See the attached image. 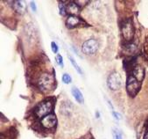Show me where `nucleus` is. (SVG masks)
<instances>
[{
  "label": "nucleus",
  "instance_id": "7",
  "mask_svg": "<svg viewBox=\"0 0 148 139\" xmlns=\"http://www.w3.org/2000/svg\"><path fill=\"white\" fill-rule=\"evenodd\" d=\"M41 124L46 129H53L57 124V118L53 114H50L41 119Z\"/></svg>",
  "mask_w": 148,
  "mask_h": 139
},
{
  "label": "nucleus",
  "instance_id": "6",
  "mask_svg": "<svg viewBox=\"0 0 148 139\" xmlns=\"http://www.w3.org/2000/svg\"><path fill=\"white\" fill-rule=\"evenodd\" d=\"M99 44L98 41L95 39H90L86 41L83 44H82V52L85 55H91L97 53V49H98Z\"/></svg>",
  "mask_w": 148,
  "mask_h": 139
},
{
  "label": "nucleus",
  "instance_id": "11",
  "mask_svg": "<svg viewBox=\"0 0 148 139\" xmlns=\"http://www.w3.org/2000/svg\"><path fill=\"white\" fill-rule=\"evenodd\" d=\"M71 93H72V95L74 96V98L76 100L77 102H79L80 104H83V103H84L83 95H82V93L80 92L79 89H77L76 87H73L72 90H71Z\"/></svg>",
  "mask_w": 148,
  "mask_h": 139
},
{
  "label": "nucleus",
  "instance_id": "9",
  "mask_svg": "<svg viewBox=\"0 0 148 139\" xmlns=\"http://www.w3.org/2000/svg\"><path fill=\"white\" fill-rule=\"evenodd\" d=\"M66 11L70 16H76L80 12V7L75 2H71L66 6Z\"/></svg>",
  "mask_w": 148,
  "mask_h": 139
},
{
  "label": "nucleus",
  "instance_id": "14",
  "mask_svg": "<svg viewBox=\"0 0 148 139\" xmlns=\"http://www.w3.org/2000/svg\"><path fill=\"white\" fill-rule=\"evenodd\" d=\"M69 60H70V63L72 64V65L75 67V69L77 71V72L79 73V74H82V70H81V68H80V66L77 64V63L75 61V59L72 57H70V55H69Z\"/></svg>",
  "mask_w": 148,
  "mask_h": 139
},
{
  "label": "nucleus",
  "instance_id": "5",
  "mask_svg": "<svg viewBox=\"0 0 148 139\" xmlns=\"http://www.w3.org/2000/svg\"><path fill=\"white\" fill-rule=\"evenodd\" d=\"M108 87L112 91L119 90L122 86V78L119 73L117 72H112L109 77L107 80Z\"/></svg>",
  "mask_w": 148,
  "mask_h": 139
},
{
  "label": "nucleus",
  "instance_id": "1",
  "mask_svg": "<svg viewBox=\"0 0 148 139\" xmlns=\"http://www.w3.org/2000/svg\"><path fill=\"white\" fill-rule=\"evenodd\" d=\"M54 77L49 73H42L38 78V86L43 93H48L53 90L54 86Z\"/></svg>",
  "mask_w": 148,
  "mask_h": 139
},
{
  "label": "nucleus",
  "instance_id": "18",
  "mask_svg": "<svg viewBox=\"0 0 148 139\" xmlns=\"http://www.w3.org/2000/svg\"><path fill=\"white\" fill-rule=\"evenodd\" d=\"M113 138L114 139H123L122 135L117 130H113Z\"/></svg>",
  "mask_w": 148,
  "mask_h": 139
},
{
  "label": "nucleus",
  "instance_id": "17",
  "mask_svg": "<svg viewBox=\"0 0 148 139\" xmlns=\"http://www.w3.org/2000/svg\"><path fill=\"white\" fill-rule=\"evenodd\" d=\"M56 61H57V63H58V64L60 65L61 67H63V59H62V57L60 55V54H58L57 55H56Z\"/></svg>",
  "mask_w": 148,
  "mask_h": 139
},
{
  "label": "nucleus",
  "instance_id": "10",
  "mask_svg": "<svg viewBox=\"0 0 148 139\" xmlns=\"http://www.w3.org/2000/svg\"><path fill=\"white\" fill-rule=\"evenodd\" d=\"M81 23H82V20L77 16H69L66 21V25L69 28H73V27L76 26L77 25Z\"/></svg>",
  "mask_w": 148,
  "mask_h": 139
},
{
  "label": "nucleus",
  "instance_id": "22",
  "mask_svg": "<svg viewBox=\"0 0 148 139\" xmlns=\"http://www.w3.org/2000/svg\"><path fill=\"white\" fill-rule=\"evenodd\" d=\"M143 139H148V131L145 132V134L144 135V138Z\"/></svg>",
  "mask_w": 148,
  "mask_h": 139
},
{
  "label": "nucleus",
  "instance_id": "15",
  "mask_svg": "<svg viewBox=\"0 0 148 139\" xmlns=\"http://www.w3.org/2000/svg\"><path fill=\"white\" fill-rule=\"evenodd\" d=\"M62 81H63V83H65V84H70V83L72 82V78H71L70 75L65 73L62 76Z\"/></svg>",
  "mask_w": 148,
  "mask_h": 139
},
{
  "label": "nucleus",
  "instance_id": "3",
  "mask_svg": "<svg viewBox=\"0 0 148 139\" xmlns=\"http://www.w3.org/2000/svg\"><path fill=\"white\" fill-rule=\"evenodd\" d=\"M141 87V83L138 82L133 76H128L126 81V91L129 96L135 97Z\"/></svg>",
  "mask_w": 148,
  "mask_h": 139
},
{
  "label": "nucleus",
  "instance_id": "20",
  "mask_svg": "<svg viewBox=\"0 0 148 139\" xmlns=\"http://www.w3.org/2000/svg\"><path fill=\"white\" fill-rule=\"evenodd\" d=\"M112 115H113V116H114V118L115 119H116V120H121L122 119V117H121V115L120 114H118V113H116V112H112Z\"/></svg>",
  "mask_w": 148,
  "mask_h": 139
},
{
  "label": "nucleus",
  "instance_id": "2",
  "mask_svg": "<svg viewBox=\"0 0 148 139\" xmlns=\"http://www.w3.org/2000/svg\"><path fill=\"white\" fill-rule=\"evenodd\" d=\"M53 110V102L49 100H44L40 102L37 106L34 108V115L42 119L45 116L51 114Z\"/></svg>",
  "mask_w": 148,
  "mask_h": 139
},
{
  "label": "nucleus",
  "instance_id": "8",
  "mask_svg": "<svg viewBox=\"0 0 148 139\" xmlns=\"http://www.w3.org/2000/svg\"><path fill=\"white\" fill-rule=\"evenodd\" d=\"M132 76L138 81V82H142L144 80V77H145V69L143 66L139 65V64H136L133 69L132 70Z\"/></svg>",
  "mask_w": 148,
  "mask_h": 139
},
{
  "label": "nucleus",
  "instance_id": "13",
  "mask_svg": "<svg viewBox=\"0 0 148 139\" xmlns=\"http://www.w3.org/2000/svg\"><path fill=\"white\" fill-rule=\"evenodd\" d=\"M125 47V49L129 53V54H132V53H135L136 50H137V46L133 43H128L126 45L124 46Z\"/></svg>",
  "mask_w": 148,
  "mask_h": 139
},
{
  "label": "nucleus",
  "instance_id": "19",
  "mask_svg": "<svg viewBox=\"0 0 148 139\" xmlns=\"http://www.w3.org/2000/svg\"><path fill=\"white\" fill-rule=\"evenodd\" d=\"M51 48H52V51L53 52V53H57L58 52V46H57V44L55 43V42H52L51 43Z\"/></svg>",
  "mask_w": 148,
  "mask_h": 139
},
{
  "label": "nucleus",
  "instance_id": "21",
  "mask_svg": "<svg viewBox=\"0 0 148 139\" xmlns=\"http://www.w3.org/2000/svg\"><path fill=\"white\" fill-rule=\"evenodd\" d=\"M31 8L33 9V11H34V12H36L37 7H36V5H35V3H34V2H31Z\"/></svg>",
  "mask_w": 148,
  "mask_h": 139
},
{
  "label": "nucleus",
  "instance_id": "4",
  "mask_svg": "<svg viewBox=\"0 0 148 139\" xmlns=\"http://www.w3.org/2000/svg\"><path fill=\"white\" fill-rule=\"evenodd\" d=\"M122 35L124 39L126 41H131L133 39L134 34H135V29H134V26L132 21V19H127L124 22L122 25Z\"/></svg>",
  "mask_w": 148,
  "mask_h": 139
},
{
  "label": "nucleus",
  "instance_id": "16",
  "mask_svg": "<svg viewBox=\"0 0 148 139\" xmlns=\"http://www.w3.org/2000/svg\"><path fill=\"white\" fill-rule=\"evenodd\" d=\"M59 9H60V14H61V15H62V16L66 15V13H67L66 6H65L62 3H61L60 5H59Z\"/></svg>",
  "mask_w": 148,
  "mask_h": 139
},
{
  "label": "nucleus",
  "instance_id": "12",
  "mask_svg": "<svg viewBox=\"0 0 148 139\" xmlns=\"http://www.w3.org/2000/svg\"><path fill=\"white\" fill-rule=\"evenodd\" d=\"M12 6H13V9L18 13H23L25 11V6L23 5L22 1H14Z\"/></svg>",
  "mask_w": 148,
  "mask_h": 139
}]
</instances>
